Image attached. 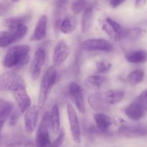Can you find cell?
<instances>
[{
	"instance_id": "obj_1",
	"label": "cell",
	"mask_w": 147,
	"mask_h": 147,
	"mask_svg": "<svg viewBox=\"0 0 147 147\" xmlns=\"http://www.w3.org/2000/svg\"><path fill=\"white\" fill-rule=\"evenodd\" d=\"M30 47L27 45H17L10 47L3 58V66L6 68H21L30 60Z\"/></svg>"
},
{
	"instance_id": "obj_2",
	"label": "cell",
	"mask_w": 147,
	"mask_h": 147,
	"mask_svg": "<svg viewBox=\"0 0 147 147\" xmlns=\"http://www.w3.org/2000/svg\"><path fill=\"white\" fill-rule=\"evenodd\" d=\"M57 79V70L54 65L50 66L44 73L40 83L38 95L39 109H42L47 102V98L51 92Z\"/></svg>"
},
{
	"instance_id": "obj_3",
	"label": "cell",
	"mask_w": 147,
	"mask_h": 147,
	"mask_svg": "<svg viewBox=\"0 0 147 147\" xmlns=\"http://www.w3.org/2000/svg\"><path fill=\"white\" fill-rule=\"evenodd\" d=\"M101 29L113 40L119 42L127 38L130 34L131 29L123 27L119 23L110 17H106L101 22Z\"/></svg>"
},
{
	"instance_id": "obj_4",
	"label": "cell",
	"mask_w": 147,
	"mask_h": 147,
	"mask_svg": "<svg viewBox=\"0 0 147 147\" xmlns=\"http://www.w3.org/2000/svg\"><path fill=\"white\" fill-rule=\"evenodd\" d=\"M26 88V82L16 72L7 71L1 76L0 89L1 91H9L12 93L13 91Z\"/></svg>"
},
{
	"instance_id": "obj_5",
	"label": "cell",
	"mask_w": 147,
	"mask_h": 147,
	"mask_svg": "<svg viewBox=\"0 0 147 147\" xmlns=\"http://www.w3.org/2000/svg\"><path fill=\"white\" fill-rule=\"evenodd\" d=\"M50 131H51L50 123V113L46 112L42 118L41 122L38 126L36 134V146L45 147L52 146L50 137Z\"/></svg>"
},
{
	"instance_id": "obj_6",
	"label": "cell",
	"mask_w": 147,
	"mask_h": 147,
	"mask_svg": "<svg viewBox=\"0 0 147 147\" xmlns=\"http://www.w3.org/2000/svg\"><path fill=\"white\" fill-rule=\"evenodd\" d=\"M27 32V27L25 24H23L14 30H8L7 31H2L1 32L0 40H1V48L9 47L16 42L22 39Z\"/></svg>"
},
{
	"instance_id": "obj_7",
	"label": "cell",
	"mask_w": 147,
	"mask_h": 147,
	"mask_svg": "<svg viewBox=\"0 0 147 147\" xmlns=\"http://www.w3.org/2000/svg\"><path fill=\"white\" fill-rule=\"evenodd\" d=\"M80 47L86 51H100L105 53L113 52L114 48L111 43L104 39H88L80 45Z\"/></svg>"
},
{
	"instance_id": "obj_8",
	"label": "cell",
	"mask_w": 147,
	"mask_h": 147,
	"mask_svg": "<svg viewBox=\"0 0 147 147\" xmlns=\"http://www.w3.org/2000/svg\"><path fill=\"white\" fill-rule=\"evenodd\" d=\"M67 113L70 123V133L72 139L76 144H80L81 142V132H80V122L76 110L71 103L67 104Z\"/></svg>"
},
{
	"instance_id": "obj_9",
	"label": "cell",
	"mask_w": 147,
	"mask_h": 147,
	"mask_svg": "<svg viewBox=\"0 0 147 147\" xmlns=\"http://www.w3.org/2000/svg\"><path fill=\"white\" fill-rule=\"evenodd\" d=\"M45 51L42 47H39L35 51L31 66H30V75L32 80H37L40 76L42 67L45 63Z\"/></svg>"
},
{
	"instance_id": "obj_10",
	"label": "cell",
	"mask_w": 147,
	"mask_h": 147,
	"mask_svg": "<svg viewBox=\"0 0 147 147\" xmlns=\"http://www.w3.org/2000/svg\"><path fill=\"white\" fill-rule=\"evenodd\" d=\"M69 96L70 99L80 113L86 112V104H85L84 96L81 88L78 83L72 82L69 86Z\"/></svg>"
},
{
	"instance_id": "obj_11",
	"label": "cell",
	"mask_w": 147,
	"mask_h": 147,
	"mask_svg": "<svg viewBox=\"0 0 147 147\" xmlns=\"http://www.w3.org/2000/svg\"><path fill=\"white\" fill-rule=\"evenodd\" d=\"M70 54V47L67 43L62 40L60 41L54 49L53 53V65L55 67H60L68 57Z\"/></svg>"
},
{
	"instance_id": "obj_12",
	"label": "cell",
	"mask_w": 147,
	"mask_h": 147,
	"mask_svg": "<svg viewBox=\"0 0 147 147\" xmlns=\"http://www.w3.org/2000/svg\"><path fill=\"white\" fill-rule=\"evenodd\" d=\"M88 102L90 108L97 112L106 113L110 110L111 105L106 100L104 94L98 92L92 93L88 98Z\"/></svg>"
},
{
	"instance_id": "obj_13",
	"label": "cell",
	"mask_w": 147,
	"mask_h": 147,
	"mask_svg": "<svg viewBox=\"0 0 147 147\" xmlns=\"http://www.w3.org/2000/svg\"><path fill=\"white\" fill-rule=\"evenodd\" d=\"M38 106H32L24 113V127L27 134H32L37 127L38 121Z\"/></svg>"
},
{
	"instance_id": "obj_14",
	"label": "cell",
	"mask_w": 147,
	"mask_h": 147,
	"mask_svg": "<svg viewBox=\"0 0 147 147\" xmlns=\"http://www.w3.org/2000/svg\"><path fill=\"white\" fill-rule=\"evenodd\" d=\"M13 97L21 113H25L32 106V100L26 88L20 89L12 92Z\"/></svg>"
},
{
	"instance_id": "obj_15",
	"label": "cell",
	"mask_w": 147,
	"mask_h": 147,
	"mask_svg": "<svg viewBox=\"0 0 147 147\" xmlns=\"http://www.w3.org/2000/svg\"><path fill=\"white\" fill-rule=\"evenodd\" d=\"M124 113L126 116L131 120L138 121L144 117L146 112L139 105L136 99L125 109Z\"/></svg>"
},
{
	"instance_id": "obj_16",
	"label": "cell",
	"mask_w": 147,
	"mask_h": 147,
	"mask_svg": "<svg viewBox=\"0 0 147 147\" xmlns=\"http://www.w3.org/2000/svg\"><path fill=\"white\" fill-rule=\"evenodd\" d=\"M47 17L46 15L40 16L37 22L32 34L30 37L32 41H40L42 40L47 32Z\"/></svg>"
},
{
	"instance_id": "obj_17",
	"label": "cell",
	"mask_w": 147,
	"mask_h": 147,
	"mask_svg": "<svg viewBox=\"0 0 147 147\" xmlns=\"http://www.w3.org/2000/svg\"><path fill=\"white\" fill-rule=\"evenodd\" d=\"M119 131L123 136L129 138L140 137L147 135V129L141 126H130L127 124H122L119 129Z\"/></svg>"
},
{
	"instance_id": "obj_18",
	"label": "cell",
	"mask_w": 147,
	"mask_h": 147,
	"mask_svg": "<svg viewBox=\"0 0 147 147\" xmlns=\"http://www.w3.org/2000/svg\"><path fill=\"white\" fill-rule=\"evenodd\" d=\"M93 118L98 129L103 134L108 132L113 124L111 118L103 112H97L94 114Z\"/></svg>"
},
{
	"instance_id": "obj_19",
	"label": "cell",
	"mask_w": 147,
	"mask_h": 147,
	"mask_svg": "<svg viewBox=\"0 0 147 147\" xmlns=\"http://www.w3.org/2000/svg\"><path fill=\"white\" fill-rule=\"evenodd\" d=\"M106 81V78L103 76L93 75L86 78L83 81L84 86L88 90L96 93L100 90L103 85Z\"/></svg>"
},
{
	"instance_id": "obj_20",
	"label": "cell",
	"mask_w": 147,
	"mask_h": 147,
	"mask_svg": "<svg viewBox=\"0 0 147 147\" xmlns=\"http://www.w3.org/2000/svg\"><path fill=\"white\" fill-rule=\"evenodd\" d=\"M94 15V7L92 5H86L83 9L81 22V31L83 34L87 33L91 27Z\"/></svg>"
},
{
	"instance_id": "obj_21",
	"label": "cell",
	"mask_w": 147,
	"mask_h": 147,
	"mask_svg": "<svg viewBox=\"0 0 147 147\" xmlns=\"http://www.w3.org/2000/svg\"><path fill=\"white\" fill-rule=\"evenodd\" d=\"M78 25V20L74 15L68 16L60 21L59 29L63 34H69L76 30Z\"/></svg>"
},
{
	"instance_id": "obj_22",
	"label": "cell",
	"mask_w": 147,
	"mask_h": 147,
	"mask_svg": "<svg viewBox=\"0 0 147 147\" xmlns=\"http://www.w3.org/2000/svg\"><path fill=\"white\" fill-rule=\"evenodd\" d=\"M14 110V104L9 100L1 99L0 101V125L1 130L3 129L4 123L9 118Z\"/></svg>"
},
{
	"instance_id": "obj_23",
	"label": "cell",
	"mask_w": 147,
	"mask_h": 147,
	"mask_svg": "<svg viewBox=\"0 0 147 147\" xmlns=\"http://www.w3.org/2000/svg\"><path fill=\"white\" fill-rule=\"evenodd\" d=\"M125 58L130 63H144L147 61V52L142 50L126 52L125 53Z\"/></svg>"
},
{
	"instance_id": "obj_24",
	"label": "cell",
	"mask_w": 147,
	"mask_h": 147,
	"mask_svg": "<svg viewBox=\"0 0 147 147\" xmlns=\"http://www.w3.org/2000/svg\"><path fill=\"white\" fill-rule=\"evenodd\" d=\"M50 123H51V132L53 135H56L60 130V113L58 105L55 104L53 106L50 111Z\"/></svg>"
},
{
	"instance_id": "obj_25",
	"label": "cell",
	"mask_w": 147,
	"mask_h": 147,
	"mask_svg": "<svg viewBox=\"0 0 147 147\" xmlns=\"http://www.w3.org/2000/svg\"><path fill=\"white\" fill-rule=\"evenodd\" d=\"M28 21V17H13L4 18L2 20V24L8 30H14Z\"/></svg>"
},
{
	"instance_id": "obj_26",
	"label": "cell",
	"mask_w": 147,
	"mask_h": 147,
	"mask_svg": "<svg viewBox=\"0 0 147 147\" xmlns=\"http://www.w3.org/2000/svg\"><path fill=\"white\" fill-rule=\"evenodd\" d=\"M124 96L125 92L123 90H110L104 93L106 100L111 106L121 102Z\"/></svg>"
},
{
	"instance_id": "obj_27",
	"label": "cell",
	"mask_w": 147,
	"mask_h": 147,
	"mask_svg": "<svg viewBox=\"0 0 147 147\" xmlns=\"http://www.w3.org/2000/svg\"><path fill=\"white\" fill-rule=\"evenodd\" d=\"M144 76L145 73L144 70H141V69H136V70L131 72L128 75L126 80L131 86H134L142 82V80L144 78Z\"/></svg>"
},
{
	"instance_id": "obj_28",
	"label": "cell",
	"mask_w": 147,
	"mask_h": 147,
	"mask_svg": "<svg viewBox=\"0 0 147 147\" xmlns=\"http://www.w3.org/2000/svg\"><path fill=\"white\" fill-rule=\"evenodd\" d=\"M112 64L109 62L98 61L96 63V71L98 73H107L111 70Z\"/></svg>"
},
{
	"instance_id": "obj_29",
	"label": "cell",
	"mask_w": 147,
	"mask_h": 147,
	"mask_svg": "<svg viewBox=\"0 0 147 147\" xmlns=\"http://www.w3.org/2000/svg\"><path fill=\"white\" fill-rule=\"evenodd\" d=\"M86 0H76L71 5V11L74 15H78L86 7Z\"/></svg>"
},
{
	"instance_id": "obj_30",
	"label": "cell",
	"mask_w": 147,
	"mask_h": 147,
	"mask_svg": "<svg viewBox=\"0 0 147 147\" xmlns=\"http://www.w3.org/2000/svg\"><path fill=\"white\" fill-rule=\"evenodd\" d=\"M146 30L142 28H139V27H138V28H133L131 29L130 34H129L128 37H130L132 40H139V39H142L146 34Z\"/></svg>"
},
{
	"instance_id": "obj_31",
	"label": "cell",
	"mask_w": 147,
	"mask_h": 147,
	"mask_svg": "<svg viewBox=\"0 0 147 147\" xmlns=\"http://www.w3.org/2000/svg\"><path fill=\"white\" fill-rule=\"evenodd\" d=\"M65 139V131L64 128L60 129V131L57 134V136L52 143V146H61L64 143Z\"/></svg>"
},
{
	"instance_id": "obj_32",
	"label": "cell",
	"mask_w": 147,
	"mask_h": 147,
	"mask_svg": "<svg viewBox=\"0 0 147 147\" xmlns=\"http://www.w3.org/2000/svg\"><path fill=\"white\" fill-rule=\"evenodd\" d=\"M136 100L139 103V105L143 108L144 110L147 112V90L142 91L139 97L136 98Z\"/></svg>"
},
{
	"instance_id": "obj_33",
	"label": "cell",
	"mask_w": 147,
	"mask_h": 147,
	"mask_svg": "<svg viewBox=\"0 0 147 147\" xmlns=\"http://www.w3.org/2000/svg\"><path fill=\"white\" fill-rule=\"evenodd\" d=\"M19 116H20V113H17L16 110H13L12 113H11L9 116V123L10 124L14 125V123H15V122L17 121V120L18 119Z\"/></svg>"
},
{
	"instance_id": "obj_34",
	"label": "cell",
	"mask_w": 147,
	"mask_h": 147,
	"mask_svg": "<svg viewBox=\"0 0 147 147\" xmlns=\"http://www.w3.org/2000/svg\"><path fill=\"white\" fill-rule=\"evenodd\" d=\"M126 1V0H111L109 4L112 8H116V7H119L122 4H123Z\"/></svg>"
},
{
	"instance_id": "obj_35",
	"label": "cell",
	"mask_w": 147,
	"mask_h": 147,
	"mask_svg": "<svg viewBox=\"0 0 147 147\" xmlns=\"http://www.w3.org/2000/svg\"><path fill=\"white\" fill-rule=\"evenodd\" d=\"M147 0H136L134 3V7L136 9H142L146 4Z\"/></svg>"
},
{
	"instance_id": "obj_36",
	"label": "cell",
	"mask_w": 147,
	"mask_h": 147,
	"mask_svg": "<svg viewBox=\"0 0 147 147\" xmlns=\"http://www.w3.org/2000/svg\"><path fill=\"white\" fill-rule=\"evenodd\" d=\"M19 1H20V0H12L13 2H18Z\"/></svg>"
}]
</instances>
